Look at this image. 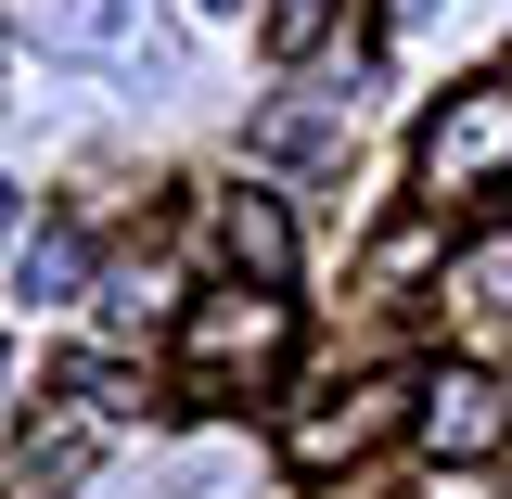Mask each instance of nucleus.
<instances>
[{"mask_svg": "<svg viewBox=\"0 0 512 499\" xmlns=\"http://www.w3.org/2000/svg\"><path fill=\"white\" fill-rule=\"evenodd\" d=\"M500 436H512V384H487V372H436L423 384V448L436 461H487Z\"/></svg>", "mask_w": 512, "mask_h": 499, "instance_id": "6", "label": "nucleus"}, {"mask_svg": "<svg viewBox=\"0 0 512 499\" xmlns=\"http://www.w3.org/2000/svg\"><path fill=\"white\" fill-rule=\"evenodd\" d=\"M512 180V77H474L423 116V192L436 205H474V192Z\"/></svg>", "mask_w": 512, "mask_h": 499, "instance_id": "3", "label": "nucleus"}, {"mask_svg": "<svg viewBox=\"0 0 512 499\" xmlns=\"http://www.w3.org/2000/svg\"><path fill=\"white\" fill-rule=\"evenodd\" d=\"M282 359H295V308H282L269 282L192 295V320H180V397H256Z\"/></svg>", "mask_w": 512, "mask_h": 499, "instance_id": "1", "label": "nucleus"}, {"mask_svg": "<svg viewBox=\"0 0 512 499\" xmlns=\"http://www.w3.org/2000/svg\"><path fill=\"white\" fill-rule=\"evenodd\" d=\"M423 269H436V231H423V218H410V231H384V256H372V282H423Z\"/></svg>", "mask_w": 512, "mask_h": 499, "instance_id": "11", "label": "nucleus"}, {"mask_svg": "<svg viewBox=\"0 0 512 499\" xmlns=\"http://www.w3.org/2000/svg\"><path fill=\"white\" fill-rule=\"evenodd\" d=\"M13 26L52 64H103V77H180V39L154 0H13Z\"/></svg>", "mask_w": 512, "mask_h": 499, "instance_id": "2", "label": "nucleus"}, {"mask_svg": "<svg viewBox=\"0 0 512 499\" xmlns=\"http://www.w3.org/2000/svg\"><path fill=\"white\" fill-rule=\"evenodd\" d=\"M423 13H436V0H397V26H423Z\"/></svg>", "mask_w": 512, "mask_h": 499, "instance_id": "15", "label": "nucleus"}, {"mask_svg": "<svg viewBox=\"0 0 512 499\" xmlns=\"http://www.w3.org/2000/svg\"><path fill=\"white\" fill-rule=\"evenodd\" d=\"M218 256H231L244 282H269V295H282V269H295V218H282L269 192H231V205H218Z\"/></svg>", "mask_w": 512, "mask_h": 499, "instance_id": "8", "label": "nucleus"}, {"mask_svg": "<svg viewBox=\"0 0 512 499\" xmlns=\"http://www.w3.org/2000/svg\"><path fill=\"white\" fill-rule=\"evenodd\" d=\"M397 423H423V384H410V372L346 384L333 410H308V423H295V474H346V461H372Z\"/></svg>", "mask_w": 512, "mask_h": 499, "instance_id": "4", "label": "nucleus"}, {"mask_svg": "<svg viewBox=\"0 0 512 499\" xmlns=\"http://www.w3.org/2000/svg\"><path fill=\"white\" fill-rule=\"evenodd\" d=\"M205 13H244V0H205Z\"/></svg>", "mask_w": 512, "mask_h": 499, "instance_id": "16", "label": "nucleus"}, {"mask_svg": "<svg viewBox=\"0 0 512 499\" xmlns=\"http://www.w3.org/2000/svg\"><path fill=\"white\" fill-rule=\"evenodd\" d=\"M269 39H320V0H269Z\"/></svg>", "mask_w": 512, "mask_h": 499, "instance_id": "13", "label": "nucleus"}, {"mask_svg": "<svg viewBox=\"0 0 512 499\" xmlns=\"http://www.w3.org/2000/svg\"><path fill=\"white\" fill-rule=\"evenodd\" d=\"M461 308H487V320L512 308V244H487V256H474V269H461Z\"/></svg>", "mask_w": 512, "mask_h": 499, "instance_id": "12", "label": "nucleus"}, {"mask_svg": "<svg viewBox=\"0 0 512 499\" xmlns=\"http://www.w3.org/2000/svg\"><path fill=\"white\" fill-rule=\"evenodd\" d=\"M13 218H26V192H13V180H0V244H13Z\"/></svg>", "mask_w": 512, "mask_h": 499, "instance_id": "14", "label": "nucleus"}, {"mask_svg": "<svg viewBox=\"0 0 512 499\" xmlns=\"http://www.w3.org/2000/svg\"><path fill=\"white\" fill-rule=\"evenodd\" d=\"M154 308H167V282H154V269H116V282H103V320H116V333H141Z\"/></svg>", "mask_w": 512, "mask_h": 499, "instance_id": "10", "label": "nucleus"}, {"mask_svg": "<svg viewBox=\"0 0 512 499\" xmlns=\"http://www.w3.org/2000/svg\"><path fill=\"white\" fill-rule=\"evenodd\" d=\"M77 269H90V244L77 231H39V244L13 256V295H77Z\"/></svg>", "mask_w": 512, "mask_h": 499, "instance_id": "9", "label": "nucleus"}, {"mask_svg": "<svg viewBox=\"0 0 512 499\" xmlns=\"http://www.w3.org/2000/svg\"><path fill=\"white\" fill-rule=\"evenodd\" d=\"M103 423H116V410L77 384L52 423H26V448H13V487H26V499H64L77 474H90V461H103Z\"/></svg>", "mask_w": 512, "mask_h": 499, "instance_id": "5", "label": "nucleus"}, {"mask_svg": "<svg viewBox=\"0 0 512 499\" xmlns=\"http://www.w3.org/2000/svg\"><path fill=\"white\" fill-rule=\"evenodd\" d=\"M346 141V90H295V103H269V116L244 128L256 167H308V154H333Z\"/></svg>", "mask_w": 512, "mask_h": 499, "instance_id": "7", "label": "nucleus"}, {"mask_svg": "<svg viewBox=\"0 0 512 499\" xmlns=\"http://www.w3.org/2000/svg\"><path fill=\"white\" fill-rule=\"evenodd\" d=\"M0 372H13V359H0Z\"/></svg>", "mask_w": 512, "mask_h": 499, "instance_id": "17", "label": "nucleus"}]
</instances>
